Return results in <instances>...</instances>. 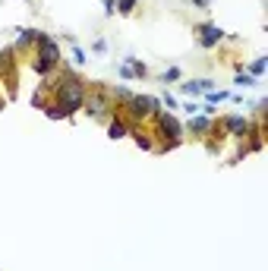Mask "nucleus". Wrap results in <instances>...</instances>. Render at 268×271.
Returning a JSON list of instances; mask_svg holds the SVG:
<instances>
[{
    "mask_svg": "<svg viewBox=\"0 0 268 271\" xmlns=\"http://www.w3.org/2000/svg\"><path fill=\"white\" fill-rule=\"evenodd\" d=\"M85 92H88V82L82 76L73 73V69H60V76H57V82H54V98L66 111V117H73L76 111H82Z\"/></svg>",
    "mask_w": 268,
    "mask_h": 271,
    "instance_id": "1",
    "label": "nucleus"
},
{
    "mask_svg": "<svg viewBox=\"0 0 268 271\" xmlns=\"http://www.w3.org/2000/svg\"><path fill=\"white\" fill-rule=\"evenodd\" d=\"M85 114L92 117V120H111L114 114H117V108H114V101L108 95V85L104 82H95L88 92H85Z\"/></svg>",
    "mask_w": 268,
    "mask_h": 271,
    "instance_id": "2",
    "label": "nucleus"
},
{
    "mask_svg": "<svg viewBox=\"0 0 268 271\" xmlns=\"http://www.w3.org/2000/svg\"><path fill=\"white\" fill-rule=\"evenodd\" d=\"M35 73H41V76H51L57 66H60V44H57L48 32H44V38L35 44Z\"/></svg>",
    "mask_w": 268,
    "mask_h": 271,
    "instance_id": "3",
    "label": "nucleus"
},
{
    "mask_svg": "<svg viewBox=\"0 0 268 271\" xmlns=\"http://www.w3.org/2000/svg\"><path fill=\"white\" fill-rule=\"evenodd\" d=\"M155 126H158V139H164L161 145H155V151L177 148V145L183 142V126H180V120H177L170 111H167V114L158 111V114H155Z\"/></svg>",
    "mask_w": 268,
    "mask_h": 271,
    "instance_id": "4",
    "label": "nucleus"
},
{
    "mask_svg": "<svg viewBox=\"0 0 268 271\" xmlns=\"http://www.w3.org/2000/svg\"><path fill=\"white\" fill-rule=\"evenodd\" d=\"M158 108H161V101H158V98H148V95H133V98L126 101L123 108H117V111H123V114H126V120L136 123V120H145V117H155V114H158Z\"/></svg>",
    "mask_w": 268,
    "mask_h": 271,
    "instance_id": "5",
    "label": "nucleus"
},
{
    "mask_svg": "<svg viewBox=\"0 0 268 271\" xmlns=\"http://www.w3.org/2000/svg\"><path fill=\"white\" fill-rule=\"evenodd\" d=\"M221 129H224V136H234V139H246L249 133V120L246 117H240V114H230L221 120Z\"/></svg>",
    "mask_w": 268,
    "mask_h": 271,
    "instance_id": "6",
    "label": "nucleus"
},
{
    "mask_svg": "<svg viewBox=\"0 0 268 271\" xmlns=\"http://www.w3.org/2000/svg\"><path fill=\"white\" fill-rule=\"evenodd\" d=\"M196 32H199V44L205 51H212L218 48L221 41H224V32H221L218 26H212V22H202V26H196Z\"/></svg>",
    "mask_w": 268,
    "mask_h": 271,
    "instance_id": "7",
    "label": "nucleus"
},
{
    "mask_svg": "<svg viewBox=\"0 0 268 271\" xmlns=\"http://www.w3.org/2000/svg\"><path fill=\"white\" fill-rule=\"evenodd\" d=\"M186 129H190L196 139H202L205 133H212V129H215V120H212V117H205V114H193V117H190V126H186Z\"/></svg>",
    "mask_w": 268,
    "mask_h": 271,
    "instance_id": "8",
    "label": "nucleus"
},
{
    "mask_svg": "<svg viewBox=\"0 0 268 271\" xmlns=\"http://www.w3.org/2000/svg\"><path fill=\"white\" fill-rule=\"evenodd\" d=\"M212 85H215L212 79H190V82H183V85H180V92H183V95H205Z\"/></svg>",
    "mask_w": 268,
    "mask_h": 271,
    "instance_id": "9",
    "label": "nucleus"
},
{
    "mask_svg": "<svg viewBox=\"0 0 268 271\" xmlns=\"http://www.w3.org/2000/svg\"><path fill=\"white\" fill-rule=\"evenodd\" d=\"M126 133H130V123H126L120 114H114L111 120H108V136H111V139H123Z\"/></svg>",
    "mask_w": 268,
    "mask_h": 271,
    "instance_id": "10",
    "label": "nucleus"
},
{
    "mask_svg": "<svg viewBox=\"0 0 268 271\" xmlns=\"http://www.w3.org/2000/svg\"><path fill=\"white\" fill-rule=\"evenodd\" d=\"M123 63L130 66V73H133V79H145V76H148V69H145V63H142V60H136V57H126Z\"/></svg>",
    "mask_w": 268,
    "mask_h": 271,
    "instance_id": "11",
    "label": "nucleus"
},
{
    "mask_svg": "<svg viewBox=\"0 0 268 271\" xmlns=\"http://www.w3.org/2000/svg\"><path fill=\"white\" fill-rule=\"evenodd\" d=\"M230 98V92H218V88H208L205 92V104H221V101H227Z\"/></svg>",
    "mask_w": 268,
    "mask_h": 271,
    "instance_id": "12",
    "label": "nucleus"
},
{
    "mask_svg": "<svg viewBox=\"0 0 268 271\" xmlns=\"http://www.w3.org/2000/svg\"><path fill=\"white\" fill-rule=\"evenodd\" d=\"M44 114H48L51 120H63V117H66V111H63V108H60V104H57V101L44 104Z\"/></svg>",
    "mask_w": 268,
    "mask_h": 271,
    "instance_id": "13",
    "label": "nucleus"
},
{
    "mask_svg": "<svg viewBox=\"0 0 268 271\" xmlns=\"http://www.w3.org/2000/svg\"><path fill=\"white\" fill-rule=\"evenodd\" d=\"M237 85H243V88H252V85H259V79H255V76H249V73H243V69H237Z\"/></svg>",
    "mask_w": 268,
    "mask_h": 271,
    "instance_id": "14",
    "label": "nucleus"
},
{
    "mask_svg": "<svg viewBox=\"0 0 268 271\" xmlns=\"http://www.w3.org/2000/svg\"><path fill=\"white\" fill-rule=\"evenodd\" d=\"M265 73V57H255V60L249 63V76H255V79H259Z\"/></svg>",
    "mask_w": 268,
    "mask_h": 271,
    "instance_id": "15",
    "label": "nucleus"
},
{
    "mask_svg": "<svg viewBox=\"0 0 268 271\" xmlns=\"http://www.w3.org/2000/svg\"><path fill=\"white\" fill-rule=\"evenodd\" d=\"M136 4H139V0H117V13H123V16H130L133 10H136Z\"/></svg>",
    "mask_w": 268,
    "mask_h": 271,
    "instance_id": "16",
    "label": "nucleus"
},
{
    "mask_svg": "<svg viewBox=\"0 0 268 271\" xmlns=\"http://www.w3.org/2000/svg\"><path fill=\"white\" fill-rule=\"evenodd\" d=\"M133 139H136V145H139V148H155V142H151L145 133H133Z\"/></svg>",
    "mask_w": 268,
    "mask_h": 271,
    "instance_id": "17",
    "label": "nucleus"
},
{
    "mask_svg": "<svg viewBox=\"0 0 268 271\" xmlns=\"http://www.w3.org/2000/svg\"><path fill=\"white\" fill-rule=\"evenodd\" d=\"M161 104H167V111H177V108H180V104H177V98H173V95H167V92L161 95Z\"/></svg>",
    "mask_w": 268,
    "mask_h": 271,
    "instance_id": "18",
    "label": "nucleus"
},
{
    "mask_svg": "<svg viewBox=\"0 0 268 271\" xmlns=\"http://www.w3.org/2000/svg\"><path fill=\"white\" fill-rule=\"evenodd\" d=\"M177 79H180V69H177V66H170L167 73L161 76V82H177Z\"/></svg>",
    "mask_w": 268,
    "mask_h": 271,
    "instance_id": "19",
    "label": "nucleus"
},
{
    "mask_svg": "<svg viewBox=\"0 0 268 271\" xmlns=\"http://www.w3.org/2000/svg\"><path fill=\"white\" fill-rule=\"evenodd\" d=\"M73 63H85V51L82 48H73Z\"/></svg>",
    "mask_w": 268,
    "mask_h": 271,
    "instance_id": "20",
    "label": "nucleus"
},
{
    "mask_svg": "<svg viewBox=\"0 0 268 271\" xmlns=\"http://www.w3.org/2000/svg\"><path fill=\"white\" fill-rule=\"evenodd\" d=\"M183 111L190 114V117H193V114H202V108H199V104H193V101H190V104H183Z\"/></svg>",
    "mask_w": 268,
    "mask_h": 271,
    "instance_id": "21",
    "label": "nucleus"
},
{
    "mask_svg": "<svg viewBox=\"0 0 268 271\" xmlns=\"http://www.w3.org/2000/svg\"><path fill=\"white\" fill-rule=\"evenodd\" d=\"M101 4H104V13L114 16V0H101Z\"/></svg>",
    "mask_w": 268,
    "mask_h": 271,
    "instance_id": "22",
    "label": "nucleus"
},
{
    "mask_svg": "<svg viewBox=\"0 0 268 271\" xmlns=\"http://www.w3.org/2000/svg\"><path fill=\"white\" fill-rule=\"evenodd\" d=\"M193 4H196V7H202V10H205V7H212V0H193Z\"/></svg>",
    "mask_w": 268,
    "mask_h": 271,
    "instance_id": "23",
    "label": "nucleus"
}]
</instances>
